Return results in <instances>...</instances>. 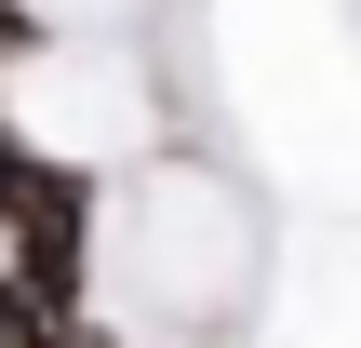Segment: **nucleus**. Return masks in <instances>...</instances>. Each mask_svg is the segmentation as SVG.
Returning <instances> with one entry per match:
<instances>
[{"label":"nucleus","mask_w":361,"mask_h":348,"mask_svg":"<svg viewBox=\"0 0 361 348\" xmlns=\"http://www.w3.org/2000/svg\"><path fill=\"white\" fill-rule=\"evenodd\" d=\"M0 228H13V295L40 308V322H67L80 308V268H94V215H80V174H54V161H0Z\"/></svg>","instance_id":"obj_1"},{"label":"nucleus","mask_w":361,"mask_h":348,"mask_svg":"<svg viewBox=\"0 0 361 348\" xmlns=\"http://www.w3.org/2000/svg\"><path fill=\"white\" fill-rule=\"evenodd\" d=\"M40 348H107V335H94V322H54V335H40Z\"/></svg>","instance_id":"obj_2"}]
</instances>
